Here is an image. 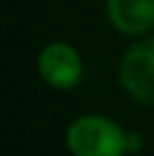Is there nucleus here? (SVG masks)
Returning a JSON list of instances; mask_svg holds the SVG:
<instances>
[{
	"label": "nucleus",
	"instance_id": "5",
	"mask_svg": "<svg viewBox=\"0 0 154 156\" xmlns=\"http://www.w3.org/2000/svg\"><path fill=\"white\" fill-rule=\"evenodd\" d=\"M141 148H144V137L139 133H127V139H125L127 154H139Z\"/></svg>",
	"mask_w": 154,
	"mask_h": 156
},
{
	"label": "nucleus",
	"instance_id": "1",
	"mask_svg": "<svg viewBox=\"0 0 154 156\" xmlns=\"http://www.w3.org/2000/svg\"><path fill=\"white\" fill-rule=\"evenodd\" d=\"M127 133L106 116H80L66 133L74 156H123Z\"/></svg>",
	"mask_w": 154,
	"mask_h": 156
},
{
	"label": "nucleus",
	"instance_id": "4",
	"mask_svg": "<svg viewBox=\"0 0 154 156\" xmlns=\"http://www.w3.org/2000/svg\"><path fill=\"white\" fill-rule=\"evenodd\" d=\"M108 17L123 34H144L154 27V0H108Z\"/></svg>",
	"mask_w": 154,
	"mask_h": 156
},
{
	"label": "nucleus",
	"instance_id": "2",
	"mask_svg": "<svg viewBox=\"0 0 154 156\" xmlns=\"http://www.w3.org/2000/svg\"><path fill=\"white\" fill-rule=\"evenodd\" d=\"M120 82L133 99L154 105V38L141 40L125 53Z\"/></svg>",
	"mask_w": 154,
	"mask_h": 156
},
{
	"label": "nucleus",
	"instance_id": "3",
	"mask_svg": "<svg viewBox=\"0 0 154 156\" xmlns=\"http://www.w3.org/2000/svg\"><path fill=\"white\" fill-rule=\"evenodd\" d=\"M38 70L47 84L55 89H74L82 78V61L66 42H53L38 55Z\"/></svg>",
	"mask_w": 154,
	"mask_h": 156
}]
</instances>
